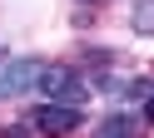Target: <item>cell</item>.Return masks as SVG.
<instances>
[{"mask_svg":"<svg viewBox=\"0 0 154 138\" xmlns=\"http://www.w3.org/2000/svg\"><path fill=\"white\" fill-rule=\"evenodd\" d=\"M0 138H5V128H0Z\"/></svg>","mask_w":154,"mask_h":138,"instance_id":"8","label":"cell"},{"mask_svg":"<svg viewBox=\"0 0 154 138\" xmlns=\"http://www.w3.org/2000/svg\"><path fill=\"white\" fill-rule=\"evenodd\" d=\"M40 74H45V59H15V64L0 74V99H15V94L40 89Z\"/></svg>","mask_w":154,"mask_h":138,"instance_id":"3","label":"cell"},{"mask_svg":"<svg viewBox=\"0 0 154 138\" xmlns=\"http://www.w3.org/2000/svg\"><path fill=\"white\" fill-rule=\"evenodd\" d=\"M94 138H134V118L129 114H109L100 128H94Z\"/></svg>","mask_w":154,"mask_h":138,"instance_id":"5","label":"cell"},{"mask_svg":"<svg viewBox=\"0 0 154 138\" xmlns=\"http://www.w3.org/2000/svg\"><path fill=\"white\" fill-rule=\"evenodd\" d=\"M80 123H85V114H80V104H40V108H30V128L35 133H45V138H65V133H80Z\"/></svg>","mask_w":154,"mask_h":138,"instance_id":"1","label":"cell"},{"mask_svg":"<svg viewBox=\"0 0 154 138\" xmlns=\"http://www.w3.org/2000/svg\"><path fill=\"white\" fill-rule=\"evenodd\" d=\"M144 118L154 123V89H149V99H144Z\"/></svg>","mask_w":154,"mask_h":138,"instance_id":"7","label":"cell"},{"mask_svg":"<svg viewBox=\"0 0 154 138\" xmlns=\"http://www.w3.org/2000/svg\"><path fill=\"white\" fill-rule=\"evenodd\" d=\"M40 94H50L55 104H85V99H90V84H85L80 69H70V64H45Z\"/></svg>","mask_w":154,"mask_h":138,"instance_id":"2","label":"cell"},{"mask_svg":"<svg viewBox=\"0 0 154 138\" xmlns=\"http://www.w3.org/2000/svg\"><path fill=\"white\" fill-rule=\"evenodd\" d=\"M129 30L144 39H154V0H134L129 5Z\"/></svg>","mask_w":154,"mask_h":138,"instance_id":"4","label":"cell"},{"mask_svg":"<svg viewBox=\"0 0 154 138\" xmlns=\"http://www.w3.org/2000/svg\"><path fill=\"white\" fill-rule=\"evenodd\" d=\"M5 138H30V118H25V123H15V128H5Z\"/></svg>","mask_w":154,"mask_h":138,"instance_id":"6","label":"cell"}]
</instances>
